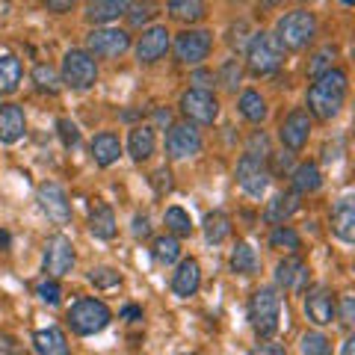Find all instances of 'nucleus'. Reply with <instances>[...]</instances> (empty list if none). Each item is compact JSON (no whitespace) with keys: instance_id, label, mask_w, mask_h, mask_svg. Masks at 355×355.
<instances>
[{"instance_id":"nucleus-53","label":"nucleus","mask_w":355,"mask_h":355,"mask_svg":"<svg viewBox=\"0 0 355 355\" xmlns=\"http://www.w3.org/2000/svg\"><path fill=\"white\" fill-rule=\"evenodd\" d=\"M44 9H48V12H69V9H74V3L71 0H51V3H44Z\"/></svg>"},{"instance_id":"nucleus-41","label":"nucleus","mask_w":355,"mask_h":355,"mask_svg":"<svg viewBox=\"0 0 355 355\" xmlns=\"http://www.w3.org/2000/svg\"><path fill=\"white\" fill-rule=\"evenodd\" d=\"M243 154H252V157H258V160H266L272 154V148H270V137H266L263 130H252V137H249V142H246V151Z\"/></svg>"},{"instance_id":"nucleus-56","label":"nucleus","mask_w":355,"mask_h":355,"mask_svg":"<svg viewBox=\"0 0 355 355\" xmlns=\"http://www.w3.org/2000/svg\"><path fill=\"white\" fill-rule=\"evenodd\" d=\"M340 355H355V338L349 335L347 340H343V349H340Z\"/></svg>"},{"instance_id":"nucleus-31","label":"nucleus","mask_w":355,"mask_h":355,"mask_svg":"<svg viewBox=\"0 0 355 355\" xmlns=\"http://www.w3.org/2000/svg\"><path fill=\"white\" fill-rule=\"evenodd\" d=\"M151 254L154 261H157L160 266H172L181 261V240L172 237V234H160L151 240Z\"/></svg>"},{"instance_id":"nucleus-57","label":"nucleus","mask_w":355,"mask_h":355,"mask_svg":"<svg viewBox=\"0 0 355 355\" xmlns=\"http://www.w3.org/2000/svg\"><path fill=\"white\" fill-rule=\"evenodd\" d=\"M9 243H12V240H9V231H0V246H9Z\"/></svg>"},{"instance_id":"nucleus-35","label":"nucleus","mask_w":355,"mask_h":355,"mask_svg":"<svg viewBox=\"0 0 355 355\" xmlns=\"http://www.w3.org/2000/svg\"><path fill=\"white\" fill-rule=\"evenodd\" d=\"M166 9H169V15L175 21H184V24H196V21H202L207 15V6L198 3V0H169Z\"/></svg>"},{"instance_id":"nucleus-40","label":"nucleus","mask_w":355,"mask_h":355,"mask_svg":"<svg viewBox=\"0 0 355 355\" xmlns=\"http://www.w3.org/2000/svg\"><path fill=\"white\" fill-rule=\"evenodd\" d=\"M240 80H243V65L237 60H225V62H222V69L216 74V83H222L228 92H237Z\"/></svg>"},{"instance_id":"nucleus-6","label":"nucleus","mask_w":355,"mask_h":355,"mask_svg":"<svg viewBox=\"0 0 355 355\" xmlns=\"http://www.w3.org/2000/svg\"><path fill=\"white\" fill-rule=\"evenodd\" d=\"M60 80H62V86L74 89V92L92 89V86L98 83V60L89 57L83 48H71V51L62 57Z\"/></svg>"},{"instance_id":"nucleus-3","label":"nucleus","mask_w":355,"mask_h":355,"mask_svg":"<svg viewBox=\"0 0 355 355\" xmlns=\"http://www.w3.org/2000/svg\"><path fill=\"white\" fill-rule=\"evenodd\" d=\"M282 302L284 296L275 287H258L249 296V326L261 340H270L279 331V317H282Z\"/></svg>"},{"instance_id":"nucleus-38","label":"nucleus","mask_w":355,"mask_h":355,"mask_svg":"<svg viewBox=\"0 0 355 355\" xmlns=\"http://www.w3.org/2000/svg\"><path fill=\"white\" fill-rule=\"evenodd\" d=\"M299 352L302 355H335L331 352V340L323 335V331H305L302 338H299Z\"/></svg>"},{"instance_id":"nucleus-11","label":"nucleus","mask_w":355,"mask_h":355,"mask_svg":"<svg viewBox=\"0 0 355 355\" xmlns=\"http://www.w3.org/2000/svg\"><path fill=\"white\" fill-rule=\"evenodd\" d=\"M202 130L190 121H178V125L169 128L166 133V154H169L172 160H187V157H196L198 151H202Z\"/></svg>"},{"instance_id":"nucleus-26","label":"nucleus","mask_w":355,"mask_h":355,"mask_svg":"<svg viewBox=\"0 0 355 355\" xmlns=\"http://www.w3.org/2000/svg\"><path fill=\"white\" fill-rule=\"evenodd\" d=\"M33 349H36V355H71L69 338H65V331L60 326L39 329L33 335Z\"/></svg>"},{"instance_id":"nucleus-22","label":"nucleus","mask_w":355,"mask_h":355,"mask_svg":"<svg viewBox=\"0 0 355 355\" xmlns=\"http://www.w3.org/2000/svg\"><path fill=\"white\" fill-rule=\"evenodd\" d=\"M116 231H119V222H116L113 207L104 202L89 205V234L95 240H113Z\"/></svg>"},{"instance_id":"nucleus-37","label":"nucleus","mask_w":355,"mask_h":355,"mask_svg":"<svg viewBox=\"0 0 355 355\" xmlns=\"http://www.w3.org/2000/svg\"><path fill=\"white\" fill-rule=\"evenodd\" d=\"M33 83H36L39 92H48V95H57L60 89H62V80H60V71L53 69V65L48 62H39L36 69H33Z\"/></svg>"},{"instance_id":"nucleus-18","label":"nucleus","mask_w":355,"mask_h":355,"mask_svg":"<svg viewBox=\"0 0 355 355\" xmlns=\"http://www.w3.org/2000/svg\"><path fill=\"white\" fill-rule=\"evenodd\" d=\"M202 287V266H198L196 258H181L172 272V282H169V291L178 296V299H190L198 293Z\"/></svg>"},{"instance_id":"nucleus-51","label":"nucleus","mask_w":355,"mask_h":355,"mask_svg":"<svg viewBox=\"0 0 355 355\" xmlns=\"http://www.w3.org/2000/svg\"><path fill=\"white\" fill-rule=\"evenodd\" d=\"M249 355H287V349L282 347V343H275V340H258L249 349Z\"/></svg>"},{"instance_id":"nucleus-45","label":"nucleus","mask_w":355,"mask_h":355,"mask_svg":"<svg viewBox=\"0 0 355 355\" xmlns=\"http://www.w3.org/2000/svg\"><path fill=\"white\" fill-rule=\"evenodd\" d=\"M57 133H60L65 148H74L77 142H80V130H77V125L71 119H57Z\"/></svg>"},{"instance_id":"nucleus-50","label":"nucleus","mask_w":355,"mask_h":355,"mask_svg":"<svg viewBox=\"0 0 355 355\" xmlns=\"http://www.w3.org/2000/svg\"><path fill=\"white\" fill-rule=\"evenodd\" d=\"M151 184H154V193H157V196L169 193L172 190V172L163 166V169H157V172L151 175Z\"/></svg>"},{"instance_id":"nucleus-15","label":"nucleus","mask_w":355,"mask_h":355,"mask_svg":"<svg viewBox=\"0 0 355 355\" xmlns=\"http://www.w3.org/2000/svg\"><path fill=\"white\" fill-rule=\"evenodd\" d=\"M36 198H39L42 214L48 216L53 225H69L71 222V202H69V196H65V190L60 184H53V181L39 184Z\"/></svg>"},{"instance_id":"nucleus-23","label":"nucleus","mask_w":355,"mask_h":355,"mask_svg":"<svg viewBox=\"0 0 355 355\" xmlns=\"http://www.w3.org/2000/svg\"><path fill=\"white\" fill-rule=\"evenodd\" d=\"M299 196L296 193H275L272 196V202L266 205V210H263V222L266 225H272V228H279V225H287V219H291L296 210H299Z\"/></svg>"},{"instance_id":"nucleus-8","label":"nucleus","mask_w":355,"mask_h":355,"mask_svg":"<svg viewBox=\"0 0 355 355\" xmlns=\"http://www.w3.org/2000/svg\"><path fill=\"white\" fill-rule=\"evenodd\" d=\"M175 60L181 65H193L202 69V62L210 57L214 51V33L210 30H181L175 36Z\"/></svg>"},{"instance_id":"nucleus-4","label":"nucleus","mask_w":355,"mask_h":355,"mask_svg":"<svg viewBox=\"0 0 355 355\" xmlns=\"http://www.w3.org/2000/svg\"><path fill=\"white\" fill-rule=\"evenodd\" d=\"M110 320H113V311L107 308V302H101V299H95V296L74 299L69 305V311H65V323H69V329L80 338L104 331L110 326Z\"/></svg>"},{"instance_id":"nucleus-1","label":"nucleus","mask_w":355,"mask_h":355,"mask_svg":"<svg viewBox=\"0 0 355 355\" xmlns=\"http://www.w3.org/2000/svg\"><path fill=\"white\" fill-rule=\"evenodd\" d=\"M347 95H349V74L343 69H331L326 74H320L317 80L308 86L305 113L320 121H331L340 116L343 104H347Z\"/></svg>"},{"instance_id":"nucleus-27","label":"nucleus","mask_w":355,"mask_h":355,"mask_svg":"<svg viewBox=\"0 0 355 355\" xmlns=\"http://www.w3.org/2000/svg\"><path fill=\"white\" fill-rule=\"evenodd\" d=\"M228 266L234 275H243V279H252V275L261 272V254L254 252L252 243H237L234 249H231V258H228Z\"/></svg>"},{"instance_id":"nucleus-33","label":"nucleus","mask_w":355,"mask_h":355,"mask_svg":"<svg viewBox=\"0 0 355 355\" xmlns=\"http://www.w3.org/2000/svg\"><path fill=\"white\" fill-rule=\"evenodd\" d=\"M163 225H166V231H169L172 237H190L193 228H196L190 214H187L184 207H178V205L163 210Z\"/></svg>"},{"instance_id":"nucleus-7","label":"nucleus","mask_w":355,"mask_h":355,"mask_svg":"<svg viewBox=\"0 0 355 355\" xmlns=\"http://www.w3.org/2000/svg\"><path fill=\"white\" fill-rule=\"evenodd\" d=\"M133 48V39L128 30L121 27H95L86 33V53L101 60H119Z\"/></svg>"},{"instance_id":"nucleus-17","label":"nucleus","mask_w":355,"mask_h":355,"mask_svg":"<svg viewBox=\"0 0 355 355\" xmlns=\"http://www.w3.org/2000/svg\"><path fill=\"white\" fill-rule=\"evenodd\" d=\"M305 296V317L311 320L314 326H331V320H335V311H338V299L335 293L329 291L326 284H314V287H308V291L302 293Z\"/></svg>"},{"instance_id":"nucleus-9","label":"nucleus","mask_w":355,"mask_h":355,"mask_svg":"<svg viewBox=\"0 0 355 355\" xmlns=\"http://www.w3.org/2000/svg\"><path fill=\"white\" fill-rule=\"evenodd\" d=\"M178 107L184 113V121L190 125H216L219 119V98L214 92H202V89H187Z\"/></svg>"},{"instance_id":"nucleus-44","label":"nucleus","mask_w":355,"mask_h":355,"mask_svg":"<svg viewBox=\"0 0 355 355\" xmlns=\"http://www.w3.org/2000/svg\"><path fill=\"white\" fill-rule=\"evenodd\" d=\"M249 24L246 21H237V24H231L228 27V44L234 51H246V44H249Z\"/></svg>"},{"instance_id":"nucleus-46","label":"nucleus","mask_w":355,"mask_h":355,"mask_svg":"<svg viewBox=\"0 0 355 355\" xmlns=\"http://www.w3.org/2000/svg\"><path fill=\"white\" fill-rule=\"evenodd\" d=\"M125 15H128V21H130V27H142L146 21H151L157 12H154V6H148V3H130Z\"/></svg>"},{"instance_id":"nucleus-49","label":"nucleus","mask_w":355,"mask_h":355,"mask_svg":"<svg viewBox=\"0 0 355 355\" xmlns=\"http://www.w3.org/2000/svg\"><path fill=\"white\" fill-rule=\"evenodd\" d=\"M130 234L137 237V240H148L151 237V219H148V214H137V216H133Z\"/></svg>"},{"instance_id":"nucleus-39","label":"nucleus","mask_w":355,"mask_h":355,"mask_svg":"<svg viewBox=\"0 0 355 355\" xmlns=\"http://www.w3.org/2000/svg\"><path fill=\"white\" fill-rule=\"evenodd\" d=\"M89 284H95L98 291H113V287L121 284V272L113 270V266H92V270L86 272Z\"/></svg>"},{"instance_id":"nucleus-29","label":"nucleus","mask_w":355,"mask_h":355,"mask_svg":"<svg viewBox=\"0 0 355 355\" xmlns=\"http://www.w3.org/2000/svg\"><path fill=\"white\" fill-rule=\"evenodd\" d=\"M128 6L130 3H125V0H98V3H86V21L89 24H110V21H116L119 15H125L128 12Z\"/></svg>"},{"instance_id":"nucleus-54","label":"nucleus","mask_w":355,"mask_h":355,"mask_svg":"<svg viewBox=\"0 0 355 355\" xmlns=\"http://www.w3.org/2000/svg\"><path fill=\"white\" fill-rule=\"evenodd\" d=\"M154 121H157V125H166V128H172V113L169 110H157V113H154Z\"/></svg>"},{"instance_id":"nucleus-47","label":"nucleus","mask_w":355,"mask_h":355,"mask_svg":"<svg viewBox=\"0 0 355 355\" xmlns=\"http://www.w3.org/2000/svg\"><path fill=\"white\" fill-rule=\"evenodd\" d=\"M335 320H340V326L343 329H352V323H355V296L352 293H347L340 299V308L335 311Z\"/></svg>"},{"instance_id":"nucleus-10","label":"nucleus","mask_w":355,"mask_h":355,"mask_svg":"<svg viewBox=\"0 0 355 355\" xmlns=\"http://www.w3.org/2000/svg\"><path fill=\"white\" fill-rule=\"evenodd\" d=\"M172 48V33L163 24H154L148 30H142V36L133 42V53H137L139 65H154L160 62Z\"/></svg>"},{"instance_id":"nucleus-2","label":"nucleus","mask_w":355,"mask_h":355,"mask_svg":"<svg viewBox=\"0 0 355 355\" xmlns=\"http://www.w3.org/2000/svg\"><path fill=\"white\" fill-rule=\"evenodd\" d=\"M272 36L284 48V53L287 51H305L317 36V15L305 6L291 9V12H284L279 21H275Z\"/></svg>"},{"instance_id":"nucleus-19","label":"nucleus","mask_w":355,"mask_h":355,"mask_svg":"<svg viewBox=\"0 0 355 355\" xmlns=\"http://www.w3.org/2000/svg\"><path fill=\"white\" fill-rule=\"evenodd\" d=\"M331 234L340 243H355V202L352 196L338 198V205L331 207Z\"/></svg>"},{"instance_id":"nucleus-24","label":"nucleus","mask_w":355,"mask_h":355,"mask_svg":"<svg viewBox=\"0 0 355 355\" xmlns=\"http://www.w3.org/2000/svg\"><path fill=\"white\" fill-rule=\"evenodd\" d=\"M89 151H92L95 166H101V169H107V166L119 163V157H121V139H119V133H113V130H101V133H98V137L92 139Z\"/></svg>"},{"instance_id":"nucleus-12","label":"nucleus","mask_w":355,"mask_h":355,"mask_svg":"<svg viewBox=\"0 0 355 355\" xmlns=\"http://www.w3.org/2000/svg\"><path fill=\"white\" fill-rule=\"evenodd\" d=\"M74 261H77L74 246L65 234H51L44 240V272H48L51 279L69 275L74 270Z\"/></svg>"},{"instance_id":"nucleus-42","label":"nucleus","mask_w":355,"mask_h":355,"mask_svg":"<svg viewBox=\"0 0 355 355\" xmlns=\"http://www.w3.org/2000/svg\"><path fill=\"white\" fill-rule=\"evenodd\" d=\"M36 296L44 305H60L62 302V284L57 279H44L36 284Z\"/></svg>"},{"instance_id":"nucleus-20","label":"nucleus","mask_w":355,"mask_h":355,"mask_svg":"<svg viewBox=\"0 0 355 355\" xmlns=\"http://www.w3.org/2000/svg\"><path fill=\"white\" fill-rule=\"evenodd\" d=\"M24 133H27V116L21 104H0V142L15 146Z\"/></svg>"},{"instance_id":"nucleus-13","label":"nucleus","mask_w":355,"mask_h":355,"mask_svg":"<svg viewBox=\"0 0 355 355\" xmlns=\"http://www.w3.org/2000/svg\"><path fill=\"white\" fill-rule=\"evenodd\" d=\"M311 130H314V121H311V116L305 113L302 107H296V110H291V113L284 116V121L279 125V139H282V146L287 151L296 154V151H302L308 146Z\"/></svg>"},{"instance_id":"nucleus-16","label":"nucleus","mask_w":355,"mask_h":355,"mask_svg":"<svg viewBox=\"0 0 355 355\" xmlns=\"http://www.w3.org/2000/svg\"><path fill=\"white\" fill-rule=\"evenodd\" d=\"M311 282V270L299 254H284V261L275 266V291L284 293H305Z\"/></svg>"},{"instance_id":"nucleus-5","label":"nucleus","mask_w":355,"mask_h":355,"mask_svg":"<svg viewBox=\"0 0 355 355\" xmlns=\"http://www.w3.org/2000/svg\"><path fill=\"white\" fill-rule=\"evenodd\" d=\"M284 48L275 42L272 33H252V39L246 44V69L254 77H263V74H275L284 65Z\"/></svg>"},{"instance_id":"nucleus-52","label":"nucleus","mask_w":355,"mask_h":355,"mask_svg":"<svg viewBox=\"0 0 355 355\" xmlns=\"http://www.w3.org/2000/svg\"><path fill=\"white\" fill-rule=\"evenodd\" d=\"M119 320H128V323H137V320H142V308L137 305H125L119 311Z\"/></svg>"},{"instance_id":"nucleus-43","label":"nucleus","mask_w":355,"mask_h":355,"mask_svg":"<svg viewBox=\"0 0 355 355\" xmlns=\"http://www.w3.org/2000/svg\"><path fill=\"white\" fill-rule=\"evenodd\" d=\"M270 163H266V172L272 175H291L293 172V154L291 151H272L270 157H266Z\"/></svg>"},{"instance_id":"nucleus-55","label":"nucleus","mask_w":355,"mask_h":355,"mask_svg":"<svg viewBox=\"0 0 355 355\" xmlns=\"http://www.w3.org/2000/svg\"><path fill=\"white\" fill-rule=\"evenodd\" d=\"M338 151H340V142H335V148H331V146H326V151H323V163L338 160Z\"/></svg>"},{"instance_id":"nucleus-28","label":"nucleus","mask_w":355,"mask_h":355,"mask_svg":"<svg viewBox=\"0 0 355 355\" xmlns=\"http://www.w3.org/2000/svg\"><path fill=\"white\" fill-rule=\"evenodd\" d=\"M237 113L252 125H263V119L270 116V107H266V98L258 89H243L237 98Z\"/></svg>"},{"instance_id":"nucleus-14","label":"nucleus","mask_w":355,"mask_h":355,"mask_svg":"<svg viewBox=\"0 0 355 355\" xmlns=\"http://www.w3.org/2000/svg\"><path fill=\"white\" fill-rule=\"evenodd\" d=\"M270 172H266V160H258L252 154H243L237 160V184L249 198H263L266 187H270Z\"/></svg>"},{"instance_id":"nucleus-30","label":"nucleus","mask_w":355,"mask_h":355,"mask_svg":"<svg viewBox=\"0 0 355 355\" xmlns=\"http://www.w3.org/2000/svg\"><path fill=\"white\" fill-rule=\"evenodd\" d=\"M202 231L210 246H219V243H225L231 237V216L225 210H210L202 222Z\"/></svg>"},{"instance_id":"nucleus-25","label":"nucleus","mask_w":355,"mask_h":355,"mask_svg":"<svg viewBox=\"0 0 355 355\" xmlns=\"http://www.w3.org/2000/svg\"><path fill=\"white\" fill-rule=\"evenodd\" d=\"M287 178H291V187H293L291 193H296V196L317 193L320 187H323V172H320V166L314 160H305V163L293 166V172Z\"/></svg>"},{"instance_id":"nucleus-21","label":"nucleus","mask_w":355,"mask_h":355,"mask_svg":"<svg viewBox=\"0 0 355 355\" xmlns=\"http://www.w3.org/2000/svg\"><path fill=\"white\" fill-rule=\"evenodd\" d=\"M157 151V133L151 125H137L128 133V154L133 163H146Z\"/></svg>"},{"instance_id":"nucleus-32","label":"nucleus","mask_w":355,"mask_h":355,"mask_svg":"<svg viewBox=\"0 0 355 355\" xmlns=\"http://www.w3.org/2000/svg\"><path fill=\"white\" fill-rule=\"evenodd\" d=\"M21 60L15 53H3L0 57V95H12L21 86Z\"/></svg>"},{"instance_id":"nucleus-48","label":"nucleus","mask_w":355,"mask_h":355,"mask_svg":"<svg viewBox=\"0 0 355 355\" xmlns=\"http://www.w3.org/2000/svg\"><path fill=\"white\" fill-rule=\"evenodd\" d=\"M190 89H202V92H214V86H216V74L214 71H207V69H196L190 74Z\"/></svg>"},{"instance_id":"nucleus-34","label":"nucleus","mask_w":355,"mask_h":355,"mask_svg":"<svg viewBox=\"0 0 355 355\" xmlns=\"http://www.w3.org/2000/svg\"><path fill=\"white\" fill-rule=\"evenodd\" d=\"M270 249L284 252V254H296L302 249V237H299V231L293 225H279L270 231Z\"/></svg>"},{"instance_id":"nucleus-36","label":"nucleus","mask_w":355,"mask_h":355,"mask_svg":"<svg viewBox=\"0 0 355 355\" xmlns=\"http://www.w3.org/2000/svg\"><path fill=\"white\" fill-rule=\"evenodd\" d=\"M338 57H340V51H338V44H323L314 57L308 60V77L311 80H317L320 74H326V71H331L335 69V62H338Z\"/></svg>"}]
</instances>
